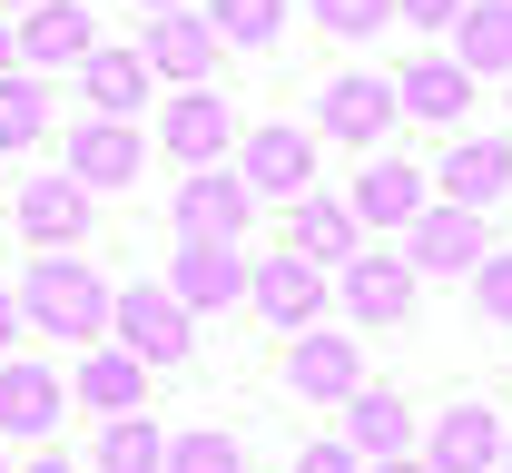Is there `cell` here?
Listing matches in <instances>:
<instances>
[{
	"mask_svg": "<svg viewBox=\"0 0 512 473\" xmlns=\"http://www.w3.org/2000/svg\"><path fill=\"white\" fill-rule=\"evenodd\" d=\"M69 395L89 414H138V395H148V365L128 355V345H89L79 355V375H69Z\"/></svg>",
	"mask_w": 512,
	"mask_h": 473,
	"instance_id": "d6986e66",
	"label": "cell"
},
{
	"mask_svg": "<svg viewBox=\"0 0 512 473\" xmlns=\"http://www.w3.org/2000/svg\"><path fill=\"white\" fill-rule=\"evenodd\" d=\"M168 473H247V444L217 424H188V434H168Z\"/></svg>",
	"mask_w": 512,
	"mask_h": 473,
	"instance_id": "83f0119b",
	"label": "cell"
},
{
	"mask_svg": "<svg viewBox=\"0 0 512 473\" xmlns=\"http://www.w3.org/2000/svg\"><path fill=\"white\" fill-rule=\"evenodd\" d=\"M345 444H355L365 464L414 454V414H404V395H345Z\"/></svg>",
	"mask_w": 512,
	"mask_h": 473,
	"instance_id": "cb8c5ba5",
	"label": "cell"
},
{
	"mask_svg": "<svg viewBox=\"0 0 512 473\" xmlns=\"http://www.w3.org/2000/svg\"><path fill=\"white\" fill-rule=\"evenodd\" d=\"M365 473H434V464H414V454H384V464H365Z\"/></svg>",
	"mask_w": 512,
	"mask_h": 473,
	"instance_id": "d590c367",
	"label": "cell"
},
{
	"mask_svg": "<svg viewBox=\"0 0 512 473\" xmlns=\"http://www.w3.org/2000/svg\"><path fill=\"white\" fill-rule=\"evenodd\" d=\"M20 316L40 326V336H69V345H99V326L119 316V286L99 267H79L69 247H50L40 267L20 276Z\"/></svg>",
	"mask_w": 512,
	"mask_h": 473,
	"instance_id": "6da1fadb",
	"label": "cell"
},
{
	"mask_svg": "<svg viewBox=\"0 0 512 473\" xmlns=\"http://www.w3.org/2000/svg\"><path fill=\"white\" fill-rule=\"evenodd\" d=\"M345 316H355V326L414 316V267H404V247H355V257H345Z\"/></svg>",
	"mask_w": 512,
	"mask_h": 473,
	"instance_id": "30bf717a",
	"label": "cell"
},
{
	"mask_svg": "<svg viewBox=\"0 0 512 473\" xmlns=\"http://www.w3.org/2000/svg\"><path fill=\"white\" fill-rule=\"evenodd\" d=\"M0 473H10V454H0Z\"/></svg>",
	"mask_w": 512,
	"mask_h": 473,
	"instance_id": "60d3db41",
	"label": "cell"
},
{
	"mask_svg": "<svg viewBox=\"0 0 512 473\" xmlns=\"http://www.w3.org/2000/svg\"><path fill=\"white\" fill-rule=\"evenodd\" d=\"M40 129H50V79H30V69H0V158H20Z\"/></svg>",
	"mask_w": 512,
	"mask_h": 473,
	"instance_id": "4316f807",
	"label": "cell"
},
{
	"mask_svg": "<svg viewBox=\"0 0 512 473\" xmlns=\"http://www.w3.org/2000/svg\"><path fill=\"white\" fill-rule=\"evenodd\" d=\"M483 207H453V198H424L414 227H404V267L414 276H473L483 267Z\"/></svg>",
	"mask_w": 512,
	"mask_h": 473,
	"instance_id": "7a4b0ae2",
	"label": "cell"
},
{
	"mask_svg": "<svg viewBox=\"0 0 512 473\" xmlns=\"http://www.w3.org/2000/svg\"><path fill=\"white\" fill-rule=\"evenodd\" d=\"M394 20H414V30H453L463 0H394Z\"/></svg>",
	"mask_w": 512,
	"mask_h": 473,
	"instance_id": "d6a6232c",
	"label": "cell"
},
{
	"mask_svg": "<svg viewBox=\"0 0 512 473\" xmlns=\"http://www.w3.org/2000/svg\"><path fill=\"white\" fill-rule=\"evenodd\" d=\"M247 296H256L266 326L306 336V326L325 316V267H316V257H296V247H286V257H256V267H247Z\"/></svg>",
	"mask_w": 512,
	"mask_h": 473,
	"instance_id": "8992f818",
	"label": "cell"
},
{
	"mask_svg": "<svg viewBox=\"0 0 512 473\" xmlns=\"http://www.w3.org/2000/svg\"><path fill=\"white\" fill-rule=\"evenodd\" d=\"M148 10H178V0H148Z\"/></svg>",
	"mask_w": 512,
	"mask_h": 473,
	"instance_id": "ab89813d",
	"label": "cell"
},
{
	"mask_svg": "<svg viewBox=\"0 0 512 473\" xmlns=\"http://www.w3.org/2000/svg\"><path fill=\"white\" fill-rule=\"evenodd\" d=\"M60 405H69V385L50 375V365H30V355H0V434H50L60 424Z\"/></svg>",
	"mask_w": 512,
	"mask_h": 473,
	"instance_id": "ac0fdd59",
	"label": "cell"
},
{
	"mask_svg": "<svg viewBox=\"0 0 512 473\" xmlns=\"http://www.w3.org/2000/svg\"><path fill=\"white\" fill-rule=\"evenodd\" d=\"M69 178H79L89 198L138 188V129H128V119H79V129H69Z\"/></svg>",
	"mask_w": 512,
	"mask_h": 473,
	"instance_id": "7c38bea8",
	"label": "cell"
},
{
	"mask_svg": "<svg viewBox=\"0 0 512 473\" xmlns=\"http://www.w3.org/2000/svg\"><path fill=\"white\" fill-rule=\"evenodd\" d=\"M89 50H99V30H89L79 0H30L20 10V69H79Z\"/></svg>",
	"mask_w": 512,
	"mask_h": 473,
	"instance_id": "9a60e30c",
	"label": "cell"
},
{
	"mask_svg": "<svg viewBox=\"0 0 512 473\" xmlns=\"http://www.w3.org/2000/svg\"><path fill=\"white\" fill-rule=\"evenodd\" d=\"M394 99H404L414 119H434V129H453V119L473 109V69H463V60H414L404 79H394Z\"/></svg>",
	"mask_w": 512,
	"mask_h": 473,
	"instance_id": "603a6c76",
	"label": "cell"
},
{
	"mask_svg": "<svg viewBox=\"0 0 512 473\" xmlns=\"http://www.w3.org/2000/svg\"><path fill=\"white\" fill-rule=\"evenodd\" d=\"M207 20H217V40H237V50H276L286 0H207Z\"/></svg>",
	"mask_w": 512,
	"mask_h": 473,
	"instance_id": "f1b7e54d",
	"label": "cell"
},
{
	"mask_svg": "<svg viewBox=\"0 0 512 473\" xmlns=\"http://www.w3.org/2000/svg\"><path fill=\"white\" fill-rule=\"evenodd\" d=\"M10 227H20V237H40V257H50V247H79V237H89V188H79V178H20V198H10Z\"/></svg>",
	"mask_w": 512,
	"mask_h": 473,
	"instance_id": "8fae6325",
	"label": "cell"
},
{
	"mask_svg": "<svg viewBox=\"0 0 512 473\" xmlns=\"http://www.w3.org/2000/svg\"><path fill=\"white\" fill-rule=\"evenodd\" d=\"M138 50H148V69H158V79L197 89V79L217 69V50H227V40H217V20H207V10H148V40H138Z\"/></svg>",
	"mask_w": 512,
	"mask_h": 473,
	"instance_id": "9c48e42d",
	"label": "cell"
},
{
	"mask_svg": "<svg viewBox=\"0 0 512 473\" xmlns=\"http://www.w3.org/2000/svg\"><path fill=\"white\" fill-rule=\"evenodd\" d=\"M168 227H178V237H247L256 227V188L237 168H188L178 198H168Z\"/></svg>",
	"mask_w": 512,
	"mask_h": 473,
	"instance_id": "277c9868",
	"label": "cell"
},
{
	"mask_svg": "<svg viewBox=\"0 0 512 473\" xmlns=\"http://www.w3.org/2000/svg\"><path fill=\"white\" fill-rule=\"evenodd\" d=\"M365 247V217L335 198H296V257H316V267H345Z\"/></svg>",
	"mask_w": 512,
	"mask_h": 473,
	"instance_id": "d4e9b609",
	"label": "cell"
},
{
	"mask_svg": "<svg viewBox=\"0 0 512 473\" xmlns=\"http://www.w3.org/2000/svg\"><path fill=\"white\" fill-rule=\"evenodd\" d=\"M424 464L434 473H503V424H493V405H444Z\"/></svg>",
	"mask_w": 512,
	"mask_h": 473,
	"instance_id": "2e32d148",
	"label": "cell"
},
{
	"mask_svg": "<svg viewBox=\"0 0 512 473\" xmlns=\"http://www.w3.org/2000/svg\"><path fill=\"white\" fill-rule=\"evenodd\" d=\"M89 473H168V434H158L148 414H109L99 464H89Z\"/></svg>",
	"mask_w": 512,
	"mask_h": 473,
	"instance_id": "484cf974",
	"label": "cell"
},
{
	"mask_svg": "<svg viewBox=\"0 0 512 473\" xmlns=\"http://www.w3.org/2000/svg\"><path fill=\"white\" fill-rule=\"evenodd\" d=\"M473 296H483V316L512 326V247H483V267H473Z\"/></svg>",
	"mask_w": 512,
	"mask_h": 473,
	"instance_id": "4dcf8cb0",
	"label": "cell"
},
{
	"mask_svg": "<svg viewBox=\"0 0 512 473\" xmlns=\"http://www.w3.org/2000/svg\"><path fill=\"white\" fill-rule=\"evenodd\" d=\"M434 188H444L453 207H503V188H512V138H453L444 168H434Z\"/></svg>",
	"mask_w": 512,
	"mask_h": 473,
	"instance_id": "e0dca14e",
	"label": "cell"
},
{
	"mask_svg": "<svg viewBox=\"0 0 512 473\" xmlns=\"http://www.w3.org/2000/svg\"><path fill=\"white\" fill-rule=\"evenodd\" d=\"M0 10H30V0H0Z\"/></svg>",
	"mask_w": 512,
	"mask_h": 473,
	"instance_id": "f35d334b",
	"label": "cell"
},
{
	"mask_svg": "<svg viewBox=\"0 0 512 473\" xmlns=\"http://www.w3.org/2000/svg\"><path fill=\"white\" fill-rule=\"evenodd\" d=\"M0 69H20V20H0Z\"/></svg>",
	"mask_w": 512,
	"mask_h": 473,
	"instance_id": "e575fe53",
	"label": "cell"
},
{
	"mask_svg": "<svg viewBox=\"0 0 512 473\" xmlns=\"http://www.w3.org/2000/svg\"><path fill=\"white\" fill-rule=\"evenodd\" d=\"M355 217L365 227H414V207H424V168H404V158H365V178H355Z\"/></svg>",
	"mask_w": 512,
	"mask_h": 473,
	"instance_id": "7402d4cb",
	"label": "cell"
},
{
	"mask_svg": "<svg viewBox=\"0 0 512 473\" xmlns=\"http://www.w3.org/2000/svg\"><path fill=\"white\" fill-rule=\"evenodd\" d=\"M168 296H178L188 316H217V306H237V296H247V257H237V237H178Z\"/></svg>",
	"mask_w": 512,
	"mask_h": 473,
	"instance_id": "52a82bcc",
	"label": "cell"
},
{
	"mask_svg": "<svg viewBox=\"0 0 512 473\" xmlns=\"http://www.w3.org/2000/svg\"><path fill=\"white\" fill-rule=\"evenodd\" d=\"M394 119H404V99H394L384 69H345V79H325V99H316V129L345 138V148H375Z\"/></svg>",
	"mask_w": 512,
	"mask_h": 473,
	"instance_id": "5b68a950",
	"label": "cell"
},
{
	"mask_svg": "<svg viewBox=\"0 0 512 473\" xmlns=\"http://www.w3.org/2000/svg\"><path fill=\"white\" fill-rule=\"evenodd\" d=\"M503 473H512V434H503Z\"/></svg>",
	"mask_w": 512,
	"mask_h": 473,
	"instance_id": "74e56055",
	"label": "cell"
},
{
	"mask_svg": "<svg viewBox=\"0 0 512 473\" xmlns=\"http://www.w3.org/2000/svg\"><path fill=\"white\" fill-rule=\"evenodd\" d=\"M237 178H247L256 198H306V178H316V138L286 129V119H266L247 138V158H237Z\"/></svg>",
	"mask_w": 512,
	"mask_h": 473,
	"instance_id": "5bb4252c",
	"label": "cell"
},
{
	"mask_svg": "<svg viewBox=\"0 0 512 473\" xmlns=\"http://www.w3.org/2000/svg\"><path fill=\"white\" fill-rule=\"evenodd\" d=\"M148 50H89L79 60V89H89V119H128L138 99H148Z\"/></svg>",
	"mask_w": 512,
	"mask_h": 473,
	"instance_id": "44dd1931",
	"label": "cell"
},
{
	"mask_svg": "<svg viewBox=\"0 0 512 473\" xmlns=\"http://www.w3.org/2000/svg\"><path fill=\"white\" fill-rule=\"evenodd\" d=\"M453 60L473 69V79H512V0H463Z\"/></svg>",
	"mask_w": 512,
	"mask_h": 473,
	"instance_id": "ffe728a7",
	"label": "cell"
},
{
	"mask_svg": "<svg viewBox=\"0 0 512 473\" xmlns=\"http://www.w3.org/2000/svg\"><path fill=\"white\" fill-rule=\"evenodd\" d=\"M30 473H89V464H69V454H40V464H30Z\"/></svg>",
	"mask_w": 512,
	"mask_h": 473,
	"instance_id": "8d00e7d4",
	"label": "cell"
},
{
	"mask_svg": "<svg viewBox=\"0 0 512 473\" xmlns=\"http://www.w3.org/2000/svg\"><path fill=\"white\" fill-rule=\"evenodd\" d=\"M286 385H296L306 405H345V395H365V355H355V336L306 326V336L286 345Z\"/></svg>",
	"mask_w": 512,
	"mask_h": 473,
	"instance_id": "ba28073f",
	"label": "cell"
},
{
	"mask_svg": "<svg viewBox=\"0 0 512 473\" xmlns=\"http://www.w3.org/2000/svg\"><path fill=\"white\" fill-rule=\"evenodd\" d=\"M10 345H20V296L0 286V355H10Z\"/></svg>",
	"mask_w": 512,
	"mask_h": 473,
	"instance_id": "836d02e7",
	"label": "cell"
},
{
	"mask_svg": "<svg viewBox=\"0 0 512 473\" xmlns=\"http://www.w3.org/2000/svg\"><path fill=\"white\" fill-rule=\"evenodd\" d=\"M158 138H168V158H188V168H227L237 119H227V99H217V89H178V99H168V119H158Z\"/></svg>",
	"mask_w": 512,
	"mask_h": 473,
	"instance_id": "4fadbf2b",
	"label": "cell"
},
{
	"mask_svg": "<svg viewBox=\"0 0 512 473\" xmlns=\"http://www.w3.org/2000/svg\"><path fill=\"white\" fill-rule=\"evenodd\" d=\"M316 20L335 40H375V30H394V0H316Z\"/></svg>",
	"mask_w": 512,
	"mask_h": 473,
	"instance_id": "f546056e",
	"label": "cell"
},
{
	"mask_svg": "<svg viewBox=\"0 0 512 473\" xmlns=\"http://www.w3.org/2000/svg\"><path fill=\"white\" fill-rule=\"evenodd\" d=\"M109 336H119L138 365H188L197 316L168 296V286H119V316H109Z\"/></svg>",
	"mask_w": 512,
	"mask_h": 473,
	"instance_id": "3957f363",
	"label": "cell"
},
{
	"mask_svg": "<svg viewBox=\"0 0 512 473\" xmlns=\"http://www.w3.org/2000/svg\"><path fill=\"white\" fill-rule=\"evenodd\" d=\"M296 473H365V454L335 434V444H306V454H296Z\"/></svg>",
	"mask_w": 512,
	"mask_h": 473,
	"instance_id": "1f68e13d",
	"label": "cell"
}]
</instances>
